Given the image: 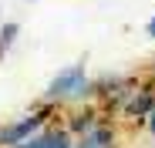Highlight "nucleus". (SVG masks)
Wrapping results in <instances>:
<instances>
[{"instance_id": "9", "label": "nucleus", "mask_w": 155, "mask_h": 148, "mask_svg": "<svg viewBox=\"0 0 155 148\" xmlns=\"http://www.w3.org/2000/svg\"><path fill=\"white\" fill-rule=\"evenodd\" d=\"M142 128H145V131L152 135V141H155V108L148 111V118H145V125H142Z\"/></svg>"}, {"instance_id": "6", "label": "nucleus", "mask_w": 155, "mask_h": 148, "mask_svg": "<svg viewBox=\"0 0 155 148\" xmlns=\"http://www.w3.org/2000/svg\"><path fill=\"white\" fill-rule=\"evenodd\" d=\"M71 145H74V135L68 131V125L61 118H54V121H47L37 135H31L27 141L17 145V148H71Z\"/></svg>"}, {"instance_id": "10", "label": "nucleus", "mask_w": 155, "mask_h": 148, "mask_svg": "<svg viewBox=\"0 0 155 148\" xmlns=\"http://www.w3.org/2000/svg\"><path fill=\"white\" fill-rule=\"evenodd\" d=\"M145 34L155 40V14H152V17H148V24H145Z\"/></svg>"}, {"instance_id": "5", "label": "nucleus", "mask_w": 155, "mask_h": 148, "mask_svg": "<svg viewBox=\"0 0 155 148\" xmlns=\"http://www.w3.org/2000/svg\"><path fill=\"white\" fill-rule=\"evenodd\" d=\"M71 148H121V128L115 118H101L84 135H74Z\"/></svg>"}, {"instance_id": "3", "label": "nucleus", "mask_w": 155, "mask_h": 148, "mask_svg": "<svg viewBox=\"0 0 155 148\" xmlns=\"http://www.w3.org/2000/svg\"><path fill=\"white\" fill-rule=\"evenodd\" d=\"M152 108H155V81H138L132 91L125 94V101L118 105L115 114H118V121H125V125L142 128Z\"/></svg>"}, {"instance_id": "7", "label": "nucleus", "mask_w": 155, "mask_h": 148, "mask_svg": "<svg viewBox=\"0 0 155 148\" xmlns=\"http://www.w3.org/2000/svg\"><path fill=\"white\" fill-rule=\"evenodd\" d=\"M101 118H108V114L101 111V108H98L94 101H84V105H78L74 111H68V114H64L61 121L68 125V131H71V135H84L88 128H94V125H98Z\"/></svg>"}, {"instance_id": "2", "label": "nucleus", "mask_w": 155, "mask_h": 148, "mask_svg": "<svg viewBox=\"0 0 155 148\" xmlns=\"http://www.w3.org/2000/svg\"><path fill=\"white\" fill-rule=\"evenodd\" d=\"M54 118H58V108L37 101L31 111H24L20 118H10V121L0 125V148H17V145H24L31 135H37L47 121H54Z\"/></svg>"}, {"instance_id": "1", "label": "nucleus", "mask_w": 155, "mask_h": 148, "mask_svg": "<svg viewBox=\"0 0 155 148\" xmlns=\"http://www.w3.org/2000/svg\"><path fill=\"white\" fill-rule=\"evenodd\" d=\"M91 88H94V78L88 74V67L84 64H68L47 81L41 101L61 111V108H71V105L91 101Z\"/></svg>"}, {"instance_id": "8", "label": "nucleus", "mask_w": 155, "mask_h": 148, "mask_svg": "<svg viewBox=\"0 0 155 148\" xmlns=\"http://www.w3.org/2000/svg\"><path fill=\"white\" fill-rule=\"evenodd\" d=\"M17 37H20V24L17 20H4L0 24V61L10 54V47L17 44Z\"/></svg>"}, {"instance_id": "4", "label": "nucleus", "mask_w": 155, "mask_h": 148, "mask_svg": "<svg viewBox=\"0 0 155 148\" xmlns=\"http://www.w3.org/2000/svg\"><path fill=\"white\" fill-rule=\"evenodd\" d=\"M138 81L128 78V74H101V78H94V88H91V101L101 108V111H118V105L125 101V94L132 91Z\"/></svg>"}]
</instances>
